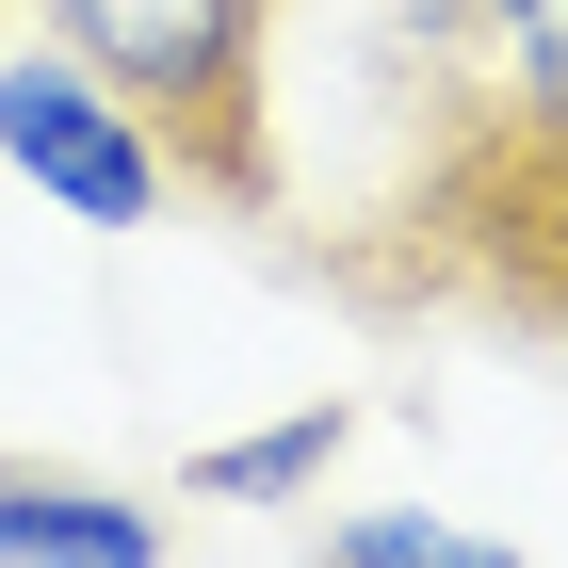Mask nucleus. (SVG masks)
I'll list each match as a JSON object with an SVG mask.
<instances>
[{
    "instance_id": "423d86ee",
    "label": "nucleus",
    "mask_w": 568,
    "mask_h": 568,
    "mask_svg": "<svg viewBox=\"0 0 568 568\" xmlns=\"http://www.w3.org/2000/svg\"><path fill=\"white\" fill-rule=\"evenodd\" d=\"M308 568H520V552L471 536V520H438V504H374V520H325Z\"/></svg>"
},
{
    "instance_id": "7ed1b4c3",
    "label": "nucleus",
    "mask_w": 568,
    "mask_h": 568,
    "mask_svg": "<svg viewBox=\"0 0 568 568\" xmlns=\"http://www.w3.org/2000/svg\"><path fill=\"white\" fill-rule=\"evenodd\" d=\"M0 163L33 179L49 212H82V227H163V146H146V114L114 82H98L82 49H33V65H0Z\"/></svg>"
},
{
    "instance_id": "f257e3e1",
    "label": "nucleus",
    "mask_w": 568,
    "mask_h": 568,
    "mask_svg": "<svg viewBox=\"0 0 568 568\" xmlns=\"http://www.w3.org/2000/svg\"><path fill=\"white\" fill-rule=\"evenodd\" d=\"M308 276L374 325H487V342L568 357V98H438V131L342 244H308Z\"/></svg>"
},
{
    "instance_id": "f03ea898",
    "label": "nucleus",
    "mask_w": 568,
    "mask_h": 568,
    "mask_svg": "<svg viewBox=\"0 0 568 568\" xmlns=\"http://www.w3.org/2000/svg\"><path fill=\"white\" fill-rule=\"evenodd\" d=\"M49 49H82L98 82L146 114L163 179L227 227H276L293 163H276V17L293 0H33Z\"/></svg>"
},
{
    "instance_id": "39448f33",
    "label": "nucleus",
    "mask_w": 568,
    "mask_h": 568,
    "mask_svg": "<svg viewBox=\"0 0 568 568\" xmlns=\"http://www.w3.org/2000/svg\"><path fill=\"white\" fill-rule=\"evenodd\" d=\"M342 438H357V406H293V423H244V438H212L195 455V504H308V487L342 471Z\"/></svg>"
},
{
    "instance_id": "0eeeda50",
    "label": "nucleus",
    "mask_w": 568,
    "mask_h": 568,
    "mask_svg": "<svg viewBox=\"0 0 568 568\" xmlns=\"http://www.w3.org/2000/svg\"><path fill=\"white\" fill-rule=\"evenodd\" d=\"M487 49H504V82L520 98H568V0H471Z\"/></svg>"
},
{
    "instance_id": "20e7f679",
    "label": "nucleus",
    "mask_w": 568,
    "mask_h": 568,
    "mask_svg": "<svg viewBox=\"0 0 568 568\" xmlns=\"http://www.w3.org/2000/svg\"><path fill=\"white\" fill-rule=\"evenodd\" d=\"M0 568H163V504H131L114 471L0 455Z\"/></svg>"
}]
</instances>
